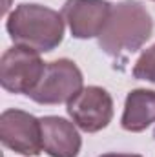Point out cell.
Segmentation results:
<instances>
[{"label": "cell", "mask_w": 155, "mask_h": 157, "mask_svg": "<svg viewBox=\"0 0 155 157\" xmlns=\"http://www.w3.org/2000/svg\"><path fill=\"white\" fill-rule=\"evenodd\" d=\"M64 22L62 13L55 9L40 4H20L9 13L6 29L15 46L46 53L62 42Z\"/></svg>", "instance_id": "6da1fadb"}, {"label": "cell", "mask_w": 155, "mask_h": 157, "mask_svg": "<svg viewBox=\"0 0 155 157\" xmlns=\"http://www.w3.org/2000/svg\"><path fill=\"white\" fill-rule=\"evenodd\" d=\"M153 20L137 0H124L112 7V13L99 35V46L108 55L133 53L152 37Z\"/></svg>", "instance_id": "7a4b0ae2"}, {"label": "cell", "mask_w": 155, "mask_h": 157, "mask_svg": "<svg viewBox=\"0 0 155 157\" xmlns=\"http://www.w3.org/2000/svg\"><path fill=\"white\" fill-rule=\"evenodd\" d=\"M44 70L46 62H42L39 51L13 46L0 59V84L9 93L29 95L40 82Z\"/></svg>", "instance_id": "3957f363"}, {"label": "cell", "mask_w": 155, "mask_h": 157, "mask_svg": "<svg viewBox=\"0 0 155 157\" xmlns=\"http://www.w3.org/2000/svg\"><path fill=\"white\" fill-rule=\"evenodd\" d=\"M84 78L78 66L70 59L46 62L44 75L29 97L39 104H62L70 102L82 91Z\"/></svg>", "instance_id": "277c9868"}, {"label": "cell", "mask_w": 155, "mask_h": 157, "mask_svg": "<svg viewBox=\"0 0 155 157\" xmlns=\"http://www.w3.org/2000/svg\"><path fill=\"white\" fill-rule=\"evenodd\" d=\"M0 141L20 155H39L44 150L40 119L24 110H6L0 115Z\"/></svg>", "instance_id": "5b68a950"}, {"label": "cell", "mask_w": 155, "mask_h": 157, "mask_svg": "<svg viewBox=\"0 0 155 157\" xmlns=\"http://www.w3.org/2000/svg\"><path fill=\"white\" fill-rule=\"evenodd\" d=\"M68 113L80 130L95 133L104 130L113 119V99L100 86L82 88L68 102Z\"/></svg>", "instance_id": "8992f818"}, {"label": "cell", "mask_w": 155, "mask_h": 157, "mask_svg": "<svg viewBox=\"0 0 155 157\" xmlns=\"http://www.w3.org/2000/svg\"><path fill=\"white\" fill-rule=\"evenodd\" d=\"M112 7L113 6L108 0H66L60 13L70 26L71 35L86 40L100 35Z\"/></svg>", "instance_id": "52a82bcc"}, {"label": "cell", "mask_w": 155, "mask_h": 157, "mask_svg": "<svg viewBox=\"0 0 155 157\" xmlns=\"http://www.w3.org/2000/svg\"><path fill=\"white\" fill-rule=\"evenodd\" d=\"M42 146L49 157H77L82 146L77 124L64 117L47 115L40 119Z\"/></svg>", "instance_id": "ba28073f"}, {"label": "cell", "mask_w": 155, "mask_h": 157, "mask_svg": "<svg viewBox=\"0 0 155 157\" xmlns=\"http://www.w3.org/2000/svg\"><path fill=\"white\" fill-rule=\"evenodd\" d=\"M155 122V91L153 90H131L124 102V113L120 126L126 132L139 133Z\"/></svg>", "instance_id": "9c48e42d"}, {"label": "cell", "mask_w": 155, "mask_h": 157, "mask_svg": "<svg viewBox=\"0 0 155 157\" xmlns=\"http://www.w3.org/2000/svg\"><path fill=\"white\" fill-rule=\"evenodd\" d=\"M133 77L155 84V44L142 51L133 66Z\"/></svg>", "instance_id": "30bf717a"}, {"label": "cell", "mask_w": 155, "mask_h": 157, "mask_svg": "<svg viewBox=\"0 0 155 157\" xmlns=\"http://www.w3.org/2000/svg\"><path fill=\"white\" fill-rule=\"evenodd\" d=\"M99 157H142L139 154H102Z\"/></svg>", "instance_id": "8fae6325"}, {"label": "cell", "mask_w": 155, "mask_h": 157, "mask_svg": "<svg viewBox=\"0 0 155 157\" xmlns=\"http://www.w3.org/2000/svg\"><path fill=\"white\" fill-rule=\"evenodd\" d=\"M153 2H155V0H153Z\"/></svg>", "instance_id": "7c38bea8"}]
</instances>
